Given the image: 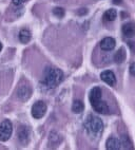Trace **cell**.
I'll use <instances>...</instances> for the list:
<instances>
[{"label": "cell", "instance_id": "11", "mask_svg": "<svg viewBox=\"0 0 135 150\" xmlns=\"http://www.w3.org/2000/svg\"><path fill=\"white\" fill-rule=\"evenodd\" d=\"M105 148L109 150H118L122 149V146H120V141H119L117 137H111L107 139L105 142Z\"/></svg>", "mask_w": 135, "mask_h": 150}, {"label": "cell", "instance_id": "10", "mask_svg": "<svg viewBox=\"0 0 135 150\" xmlns=\"http://www.w3.org/2000/svg\"><path fill=\"white\" fill-rule=\"evenodd\" d=\"M122 32L124 37L131 38L135 35V23L133 22H127L122 28Z\"/></svg>", "mask_w": 135, "mask_h": 150}, {"label": "cell", "instance_id": "16", "mask_svg": "<svg viewBox=\"0 0 135 150\" xmlns=\"http://www.w3.org/2000/svg\"><path fill=\"white\" fill-rule=\"evenodd\" d=\"M120 146H122V149H133L132 146V142L128 135H122L120 139Z\"/></svg>", "mask_w": 135, "mask_h": 150}, {"label": "cell", "instance_id": "3", "mask_svg": "<svg viewBox=\"0 0 135 150\" xmlns=\"http://www.w3.org/2000/svg\"><path fill=\"white\" fill-rule=\"evenodd\" d=\"M12 133H13V125L12 122L6 120L0 124V141L1 142H6L11 139Z\"/></svg>", "mask_w": 135, "mask_h": 150}, {"label": "cell", "instance_id": "19", "mask_svg": "<svg viewBox=\"0 0 135 150\" xmlns=\"http://www.w3.org/2000/svg\"><path fill=\"white\" fill-rule=\"evenodd\" d=\"M27 0H13V4L15 6H20L25 2Z\"/></svg>", "mask_w": 135, "mask_h": 150}, {"label": "cell", "instance_id": "7", "mask_svg": "<svg viewBox=\"0 0 135 150\" xmlns=\"http://www.w3.org/2000/svg\"><path fill=\"white\" fill-rule=\"evenodd\" d=\"M30 135H31V131H30V129H29V127L21 126L19 128L18 139L21 144H27L29 141H30Z\"/></svg>", "mask_w": 135, "mask_h": 150}, {"label": "cell", "instance_id": "12", "mask_svg": "<svg viewBox=\"0 0 135 150\" xmlns=\"http://www.w3.org/2000/svg\"><path fill=\"white\" fill-rule=\"evenodd\" d=\"M101 96H103V92H101V89L99 87H95L93 88L91 91H90V95H89V99L91 105L93 103L97 102L99 99H101Z\"/></svg>", "mask_w": 135, "mask_h": 150}, {"label": "cell", "instance_id": "2", "mask_svg": "<svg viewBox=\"0 0 135 150\" xmlns=\"http://www.w3.org/2000/svg\"><path fill=\"white\" fill-rule=\"evenodd\" d=\"M84 128L90 135H99L103 130V123L99 117L94 115H88L84 122Z\"/></svg>", "mask_w": 135, "mask_h": 150}, {"label": "cell", "instance_id": "6", "mask_svg": "<svg viewBox=\"0 0 135 150\" xmlns=\"http://www.w3.org/2000/svg\"><path fill=\"white\" fill-rule=\"evenodd\" d=\"M32 95V89L27 85H21L17 90V96L20 100H27Z\"/></svg>", "mask_w": 135, "mask_h": 150}, {"label": "cell", "instance_id": "1", "mask_svg": "<svg viewBox=\"0 0 135 150\" xmlns=\"http://www.w3.org/2000/svg\"><path fill=\"white\" fill-rule=\"evenodd\" d=\"M63 78H65V74L60 69L48 67L44 70V77H43L42 83L48 89H54L62 83Z\"/></svg>", "mask_w": 135, "mask_h": 150}, {"label": "cell", "instance_id": "5", "mask_svg": "<svg viewBox=\"0 0 135 150\" xmlns=\"http://www.w3.org/2000/svg\"><path fill=\"white\" fill-rule=\"evenodd\" d=\"M100 78H101V81H103L107 85H109L111 87H114L116 85V76L110 70H105V71L101 72Z\"/></svg>", "mask_w": 135, "mask_h": 150}, {"label": "cell", "instance_id": "20", "mask_svg": "<svg viewBox=\"0 0 135 150\" xmlns=\"http://www.w3.org/2000/svg\"><path fill=\"white\" fill-rule=\"evenodd\" d=\"M130 73H131V75H133V76H135V62H132V64H130Z\"/></svg>", "mask_w": 135, "mask_h": 150}, {"label": "cell", "instance_id": "22", "mask_svg": "<svg viewBox=\"0 0 135 150\" xmlns=\"http://www.w3.org/2000/svg\"><path fill=\"white\" fill-rule=\"evenodd\" d=\"M114 4H120L122 2V0H112Z\"/></svg>", "mask_w": 135, "mask_h": 150}, {"label": "cell", "instance_id": "23", "mask_svg": "<svg viewBox=\"0 0 135 150\" xmlns=\"http://www.w3.org/2000/svg\"><path fill=\"white\" fill-rule=\"evenodd\" d=\"M1 50H2V43L0 42V51H1Z\"/></svg>", "mask_w": 135, "mask_h": 150}, {"label": "cell", "instance_id": "21", "mask_svg": "<svg viewBox=\"0 0 135 150\" xmlns=\"http://www.w3.org/2000/svg\"><path fill=\"white\" fill-rule=\"evenodd\" d=\"M81 10H82V11H79L78 12L79 15H81V14H86V13H88V10H86V8H81Z\"/></svg>", "mask_w": 135, "mask_h": 150}, {"label": "cell", "instance_id": "8", "mask_svg": "<svg viewBox=\"0 0 135 150\" xmlns=\"http://www.w3.org/2000/svg\"><path fill=\"white\" fill-rule=\"evenodd\" d=\"M91 106H92L93 109H94L96 112L100 113V114H109V112H110V110H109V107H108V105H107V103L103 102V100H101V99H99V100H97V102L93 103Z\"/></svg>", "mask_w": 135, "mask_h": 150}, {"label": "cell", "instance_id": "17", "mask_svg": "<svg viewBox=\"0 0 135 150\" xmlns=\"http://www.w3.org/2000/svg\"><path fill=\"white\" fill-rule=\"evenodd\" d=\"M84 103L81 102V100H79V99L74 100L73 105H72V111H73L74 113L79 114V113H81L82 111H84Z\"/></svg>", "mask_w": 135, "mask_h": 150}, {"label": "cell", "instance_id": "4", "mask_svg": "<svg viewBox=\"0 0 135 150\" xmlns=\"http://www.w3.org/2000/svg\"><path fill=\"white\" fill-rule=\"evenodd\" d=\"M46 110H48V107L44 102L42 100H38L35 104L32 106V116L36 120H39V118L43 117L46 115Z\"/></svg>", "mask_w": 135, "mask_h": 150}, {"label": "cell", "instance_id": "15", "mask_svg": "<svg viewBox=\"0 0 135 150\" xmlns=\"http://www.w3.org/2000/svg\"><path fill=\"white\" fill-rule=\"evenodd\" d=\"M117 17V12L114 8H110L103 13V20L105 21H114Z\"/></svg>", "mask_w": 135, "mask_h": 150}, {"label": "cell", "instance_id": "13", "mask_svg": "<svg viewBox=\"0 0 135 150\" xmlns=\"http://www.w3.org/2000/svg\"><path fill=\"white\" fill-rule=\"evenodd\" d=\"M18 37L21 43H27L30 42L31 38H32V34H31V32L27 29H22L19 32Z\"/></svg>", "mask_w": 135, "mask_h": 150}, {"label": "cell", "instance_id": "14", "mask_svg": "<svg viewBox=\"0 0 135 150\" xmlns=\"http://www.w3.org/2000/svg\"><path fill=\"white\" fill-rule=\"evenodd\" d=\"M126 57H127V52L124 50V48H120L116 53L114 54V60L117 64H122L126 60Z\"/></svg>", "mask_w": 135, "mask_h": 150}, {"label": "cell", "instance_id": "9", "mask_svg": "<svg viewBox=\"0 0 135 150\" xmlns=\"http://www.w3.org/2000/svg\"><path fill=\"white\" fill-rule=\"evenodd\" d=\"M116 46V41L113 37H105L100 41V49L103 51H112Z\"/></svg>", "mask_w": 135, "mask_h": 150}, {"label": "cell", "instance_id": "18", "mask_svg": "<svg viewBox=\"0 0 135 150\" xmlns=\"http://www.w3.org/2000/svg\"><path fill=\"white\" fill-rule=\"evenodd\" d=\"M53 14H54V16L58 17V18H62L65 16V10L62 8H55L53 10Z\"/></svg>", "mask_w": 135, "mask_h": 150}]
</instances>
